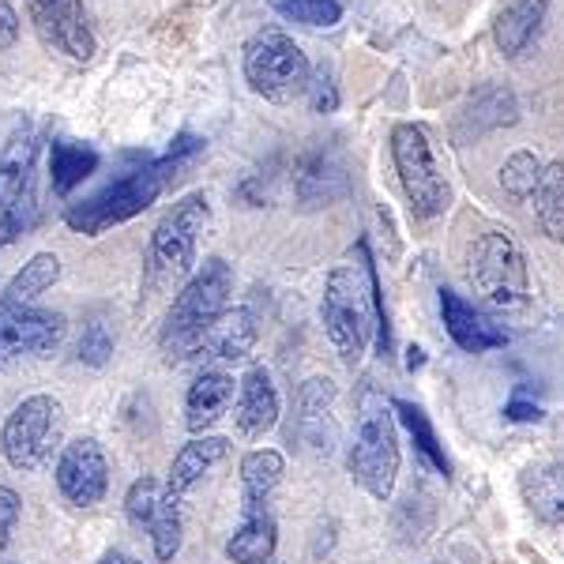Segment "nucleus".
<instances>
[{"label":"nucleus","mask_w":564,"mask_h":564,"mask_svg":"<svg viewBox=\"0 0 564 564\" xmlns=\"http://www.w3.org/2000/svg\"><path fill=\"white\" fill-rule=\"evenodd\" d=\"M321 321L335 354L347 366H358L372 332H377L380 358H391V324L384 294H380V271L369 252V241H358V263H339L324 279Z\"/></svg>","instance_id":"1"},{"label":"nucleus","mask_w":564,"mask_h":564,"mask_svg":"<svg viewBox=\"0 0 564 564\" xmlns=\"http://www.w3.org/2000/svg\"><path fill=\"white\" fill-rule=\"evenodd\" d=\"M230 294H234V271L223 257L204 260V268L177 290L174 305H170L159 332V347L166 354L170 366L199 358V339L230 308Z\"/></svg>","instance_id":"2"},{"label":"nucleus","mask_w":564,"mask_h":564,"mask_svg":"<svg viewBox=\"0 0 564 564\" xmlns=\"http://www.w3.org/2000/svg\"><path fill=\"white\" fill-rule=\"evenodd\" d=\"M207 226H212V204H207L204 193L181 196L159 218V226L151 230L148 241V260H143V282H148V290H170L193 271L199 234Z\"/></svg>","instance_id":"3"},{"label":"nucleus","mask_w":564,"mask_h":564,"mask_svg":"<svg viewBox=\"0 0 564 564\" xmlns=\"http://www.w3.org/2000/svg\"><path fill=\"white\" fill-rule=\"evenodd\" d=\"M170 181H174V174L162 166V159L148 162V166L129 170V174L109 181V185L98 188L95 196L72 204L65 212V223L76 234H84V238H98V234L113 230V226H121V223H129V218L148 212Z\"/></svg>","instance_id":"4"},{"label":"nucleus","mask_w":564,"mask_h":564,"mask_svg":"<svg viewBox=\"0 0 564 564\" xmlns=\"http://www.w3.org/2000/svg\"><path fill=\"white\" fill-rule=\"evenodd\" d=\"M39 132L20 121L0 151V249L39 223Z\"/></svg>","instance_id":"5"},{"label":"nucleus","mask_w":564,"mask_h":564,"mask_svg":"<svg viewBox=\"0 0 564 564\" xmlns=\"http://www.w3.org/2000/svg\"><path fill=\"white\" fill-rule=\"evenodd\" d=\"M308 79H313V68H308L305 50L282 26H263L245 42V84L260 98L286 106L305 95Z\"/></svg>","instance_id":"6"},{"label":"nucleus","mask_w":564,"mask_h":564,"mask_svg":"<svg viewBox=\"0 0 564 564\" xmlns=\"http://www.w3.org/2000/svg\"><path fill=\"white\" fill-rule=\"evenodd\" d=\"M467 279L478 290V297L494 308H523L531 297V275H527V257L505 230H486L467 249Z\"/></svg>","instance_id":"7"},{"label":"nucleus","mask_w":564,"mask_h":564,"mask_svg":"<svg viewBox=\"0 0 564 564\" xmlns=\"http://www.w3.org/2000/svg\"><path fill=\"white\" fill-rule=\"evenodd\" d=\"M65 436V406L53 395H26L4 422L0 433V452L8 467L15 470H39L53 459Z\"/></svg>","instance_id":"8"},{"label":"nucleus","mask_w":564,"mask_h":564,"mask_svg":"<svg viewBox=\"0 0 564 564\" xmlns=\"http://www.w3.org/2000/svg\"><path fill=\"white\" fill-rule=\"evenodd\" d=\"M350 478L372 500H391L395 494V478H399V430H395V411L391 406H369L361 414L358 436L350 444L347 456Z\"/></svg>","instance_id":"9"},{"label":"nucleus","mask_w":564,"mask_h":564,"mask_svg":"<svg viewBox=\"0 0 564 564\" xmlns=\"http://www.w3.org/2000/svg\"><path fill=\"white\" fill-rule=\"evenodd\" d=\"M391 162H395L399 185H403L406 204L417 218H436L448 207L452 188L436 170L430 135H425L422 124L403 121L391 129Z\"/></svg>","instance_id":"10"},{"label":"nucleus","mask_w":564,"mask_h":564,"mask_svg":"<svg viewBox=\"0 0 564 564\" xmlns=\"http://www.w3.org/2000/svg\"><path fill=\"white\" fill-rule=\"evenodd\" d=\"M68 321L53 308L8 302L0 294V372H12L31 358H50L65 343Z\"/></svg>","instance_id":"11"},{"label":"nucleus","mask_w":564,"mask_h":564,"mask_svg":"<svg viewBox=\"0 0 564 564\" xmlns=\"http://www.w3.org/2000/svg\"><path fill=\"white\" fill-rule=\"evenodd\" d=\"M335 388L332 377H308L294 395V414H290V441L302 444L313 456H327L339 441V425H335Z\"/></svg>","instance_id":"12"},{"label":"nucleus","mask_w":564,"mask_h":564,"mask_svg":"<svg viewBox=\"0 0 564 564\" xmlns=\"http://www.w3.org/2000/svg\"><path fill=\"white\" fill-rule=\"evenodd\" d=\"M53 478H57V489L68 505L95 508L109 489V459H106L102 444H98L95 436L68 441L65 448H61Z\"/></svg>","instance_id":"13"},{"label":"nucleus","mask_w":564,"mask_h":564,"mask_svg":"<svg viewBox=\"0 0 564 564\" xmlns=\"http://www.w3.org/2000/svg\"><path fill=\"white\" fill-rule=\"evenodd\" d=\"M31 23L39 39L53 53L68 61H90L95 57V34H90L84 0H26Z\"/></svg>","instance_id":"14"},{"label":"nucleus","mask_w":564,"mask_h":564,"mask_svg":"<svg viewBox=\"0 0 564 564\" xmlns=\"http://www.w3.org/2000/svg\"><path fill=\"white\" fill-rule=\"evenodd\" d=\"M441 316H444V332L452 335V343H456L459 350L489 354V350L508 347L505 327H500L489 313H481L475 302H467V297L448 286L441 290Z\"/></svg>","instance_id":"15"},{"label":"nucleus","mask_w":564,"mask_h":564,"mask_svg":"<svg viewBox=\"0 0 564 564\" xmlns=\"http://www.w3.org/2000/svg\"><path fill=\"white\" fill-rule=\"evenodd\" d=\"M294 193L302 207H327L350 193V174L332 148L308 151L294 170Z\"/></svg>","instance_id":"16"},{"label":"nucleus","mask_w":564,"mask_h":564,"mask_svg":"<svg viewBox=\"0 0 564 564\" xmlns=\"http://www.w3.org/2000/svg\"><path fill=\"white\" fill-rule=\"evenodd\" d=\"M279 411H282L279 388L271 384V372L263 366H252L238 384V411H234L238 433L241 436H263L268 430H275Z\"/></svg>","instance_id":"17"},{"label":"nucleus","mask_w":564,"mask_h":564,"mask_svg":"<svg viewBox=\"0 0 564 564\" xmlns=\"http://www.w3.org/2000/svg\"><path fill=\"white\" fill-rule=\"evenodd\" d=\"M234 377L223 369H204L199 377L188 384V395H185V425L193 436H204L212 425L230 411L234 403Z\"/></svg>","instance_id":"18"},{"label":"nucleus","mask_w":564,"mask_h":564,"mask_svg":"<svg viewBox=\"0 0 564 564\" xmlns=\"http://www.w3.org/2000/svg\"><path fill=\"white\" fill-rule=\"evenodd\" d=\"M257 335H260L257 316H252L249 308H226V313L204 332V339H199V358L241 361L257 347Z\"/></svg>","instance_id":"19"},{"label":"nucleus","mask_w":564,"mask_h":564,"mask_svg":"<svg viewBox=\"0 0 564 564\" xmlns=\"http://www.w3.org/2000/svg\"><path fill=\"white\" fill-rule=\"evenodd\" d=\"M545 12H550V0H505L494 23L497 50L505 57H523L527 45L539 39Z\"/></svg>","instance_id":"20"},{"label":"nucleus","mask_w":564,"mask_h":564,"mask_svg":"<svg viewBox=\"0 0 564 564\" xmlns=\"http://www.w3.org/2000/svg\"><path fill=\"white\" fill-rule=\"evenodd\" d=\"M282 475H286V459L275 448H252L241 459V500L245 516L249 512H268V500L279 489Z\"/></svg>","instance_id":"21"},{"label":"nucleus","mask_w":564,"mask_h":564,"mask_svg":"<svg viewBox=\"0 0 564 564\" xmlns=\"http://www.w3.org/2000/svg\"><path fill=\"white\" fill-rule=\"evenodd\" d=\"M230 456V441L226 436H193V441L185 444V448L174 456V467H170V478L166 486L174 489V494H188V489L196 486L199 478L207 475V470L215 467V463H223Z\"/></svg>","instance_id":"22"},{"label":"nucleus","mask_w":564,"mask_h":564,"mask_svg":"<svg viewBox=\"0 0 564 564\" xmlns=\"http://www.w3.org/2000/svg\"><path fill=\"white\" fill-rule=\"evenodd\" d=\"M279 550V527L271 512H249L226 542V557L234 564H268Z\"/></svg>","instance_id":"23"},{"label":"nucleus","mask_w":564,"mask_h":564,"mask_svg":"<svg viewBox=\"0 0 564 564\" xmlns=\"http://www.w3.org/2000/svg\"><path fill=\"white\" fill-rule=\"evenodd\" d=\"M98 170V151L76 140H53L50 143V185L57 196H68Z\"/></svg>","instance_id":"24"},{"label":"nucleus","mask_w":564,"mask_h":564,"mask_svg":"<svg viewBox=\"0 0 564 564\" xmlns=\"http://www.w3.org/2000/svg\"><path fill=\"white\" fill-rule=\"evenodd\" d=\"M523 500L542 523H564V459L531 470L523 478Z\"/></svg>","instance_id":"25"},{"label":"nucleus","mask_w":564,"mask_h":564,"mask_svg":"<svg viewBox=\"0 0 564 564\" xmlns=\"http://www.w3.org/2000/svg\"><path fill=\"white\" fill-rule=\"evenodd\" d=\"M391 411H395V417L403 422V430L414 436L417 456L430 463L433 470H441V475L448 478L452 475V459H448V452H444L441 436H436V430H433L430 414H425L417 403H411V399H395V403H391Z\"/></svg>","instance_id":"26"},{"label":"nucleus","mask_w":564,"mask_h":564,"mask_svg":"<svg viewBox=\"0 0 564 564\" xmlns=\"http://www.w3.org/2000/svg\"><path fill=\"white\" fill-rule=\"evenodd\" d=\"M534 215L550 241H564V162H550L534 188Z\"/></svg>","instance_id":"27"},{"label":"nucleus","mask_w":564,"mask_h":564,"mask_svg":"<svg viewBox=\"0 0 564 564\" xmlns=\"http://www.w3.org/2000/svg\"><path fill=\"white\" fill-rule=\"evenodd\" d=\"M148 534H151L154 561L174 564V557L181 553V534H185V523H181V497L170 486H166V494H162L159 508H154V516L148 523Z\"/></svg>","instance_id":"28"},{"label":"nucleus","mask_w":564,"mask_h":564,"mask_svg":"<svg viewBox=\"0 0 564 564\" xmlns=\"http://www.w3.org/2000/svg\"><path fill=\"white\" fill-rule=\"evenodd\" d=\"M57 279H61V260L53 252H39V257H31L15 271L12 282L4 286V297L20 305H34Z\"/></svg>","instance_id":"29"},{"label":"nucleus","mask_w":564,"mask_h":564,"mask_svg":"<svg viewBox=\"0 0 564 564\" xmlns=\"http://www.w3.org/2000/svg\"><path fill=\"white\" fill-rule=\"evenodd\" d=\"M542 162H539V154H531V151H516L512 159L500 166V188H505L512 199H531L534 196V188H539V181H542Z\"/></svg>","instance_id":"30"},{"label":"nucleus","mask_w":564,"mask_h":564,"mask_svg":"<svg viewBox=\"0 0 564 564\" xmlns=\"http://www.w3.org/2000/svg\"><path fill=\"white\" fill-rule=\"evenodd\" d=\"M271 8L290 23L302 26H335L343 20V4L339 0H268Z\"/></svg>","instance_id":"31"},{"label":"nucleus","mask_w":564,"mask_h":564,"mask_svg":"<svg viewBox=\"0 0 564 564\" xmlns=\"http://www.w3.org/2000/svg\"><path fill=\"white\" fill-rule=\"evenodd\" d=\"M470 117L481 121V129H500V124H512L520 117V106H516L512 90L505 87H486L470 106Z\"/></svg>","instance_id":"32"},{"label":"nucleus","mask_w":564,"mask_h":564,"mask_svg":"<svg viewBox=\"0 0 564 564\" xmlns=\"http://www.w3.org/2000/svg\"><path fill=\"white\" fill-rule=\"evenodd\" d=\"M76 358L90 369H102L106 361L113 358V327H109L102 316H90L84 324L79 343H76Z\"/></svg>","instance_id":"33"},{"label":"nucleus","mask_w":564,"mask_h":564,"mask_svg":"<svg viewBox=\"0 0 564 564\" xmlns=\"http://www.w3.org/2000/svg\"><path fill=\"white\" fill-rule=\"evenodd\" d=\"M162 494H166V481H159L154 475L135 478L132 486H129V494H124V512H129V520L135 527H148L151 516H154V508H159Z\"/></svg>","instance_id":"34"},{"label":"nucleus","mask_w":564,"mask_h":564,"mask_svg":"<svg viewBox=\"0 0 564 564\" xmlns=\"http://www.w3.org/2000/svg\"><path fill=\"white\" fill-rule=\"evenodd\" d=\"M20 516H23L20 494H15L12 486H4V481H0V553H4L8 542H12L15 527H20Z\"/></svg>","instance_id":"35"},{"label":"nucleus","mask_w":564,"mask_h":564,"mask_svg":"<svg viewBox=\"0 0 564 564\" xmlns=\"http://www.w3.org/2000/svg\"><path fill=\"white\" fill-rule=\"evenodd\" d=\"M308 102H313L316 113H335V106H339V90H335L332 84V76L327 72H321V76H313L308 79Z\"/></svg>","instance_id":"36"},{"label":"nucleus","mask_w":564,"mask_h":564,"mask_svg":"<svg viewBox=\"0 0 564 564\" xmlns=\"http://www.w3.org/2000/svg\"><path fill=\"white\" fill-rule=\"evenodd\" d=\"M505 417H508V422H542L545 411L539 403H531L523 391H516V395L508 399V406H505Z\"/></svg>","instance_id":"37"},{"label":"nucleus","mask_w":564,"mask_h":564,"mask_svg":"<svg viewBox=\"0 0 564 564\" xmlns=\"http://www.w3.org/2000/svg\"><path fill=\"white\" fill-rule=\"evenodd\" d=\"M15 39H20V15H15L12 0H0V53L15 45Z\"/></svg>","instance_id":"38"},{"label":"nucleus","mask_w":564,"mask_h":564,"mask_svg":"<svg viewBox=\"0 0 564 564\" xmlns=\"http://www.w3.org/2000/svg\"><path fill=\"white\" fill-rule=\"evenodd\" d=\"M95 564H140V561H135L132 553H124V550H106Z\"/></svg>","instance_id":"39"},{"label":"nucleus","mask_w":564,"mask_h":564,"mask_svg":"<svg viewBox=\"0 0 564 564\" xmlns=\"http://www.w3.org/2000/svg\"><path fill=\"white\" fill-rule=\"evenodd\" d=\"M406 354H411V358H406V369H411V372L425 366V350H422V347H411Z\"/></svg>","instance_id":"40"},{"label":"nucleus","mask_w":564,"mask_h":564,"mask_svg":"<svg viewBox=\"0 0 564 564\" xmlns=\"http://www.w3.org/2000/svg\"><path fill=\"white\" fill-rule=\"evenodd\" d=\"M430 564H459V561H430Z\"/></svg>","instance_id":"41"}]
</instances>
